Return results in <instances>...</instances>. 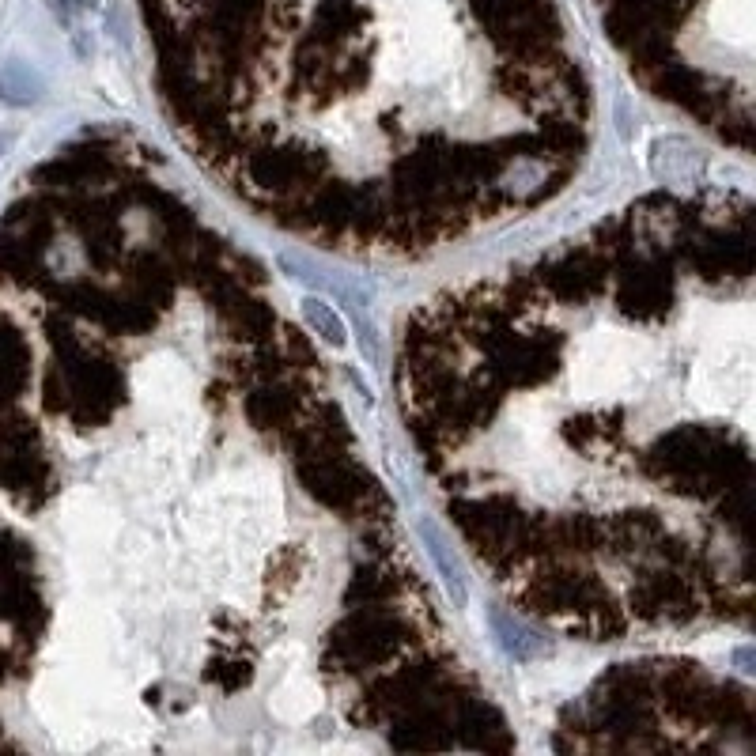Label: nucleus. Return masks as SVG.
I'll return each instance as SVG.
<instances>
[{
	"label": "nucleus",
	"mask_w": 756,
	"mask_h": 756,
	"mask_svg": "<svg viewBox=\"0 0 756 756\" xmlns=\"http://www.w3.org/2000/svg\"><path fill=\"white\" fill-rule=\"evenodd\" d=\"M8 140H12V137H0V148H4V144H8Z\"/></svg>",
	"instance_id": "f03ea898"
},
{
	"label": "nucleus",
	"mask_w": 756,
	"mask_h": 756,
	"mask_svg": "<svg viewBox=\"0 0 756 756\" xmlns=\"http://www.w3.org/2000/svg\"><path fill=\"white\" fill-rule=\"evenodd\" d=\"M38 95V76L19 61H4L0 65V99L8 103H31Z\"/></svg>",
	"instance_id": "f257e3e1"
}]
</instances>
